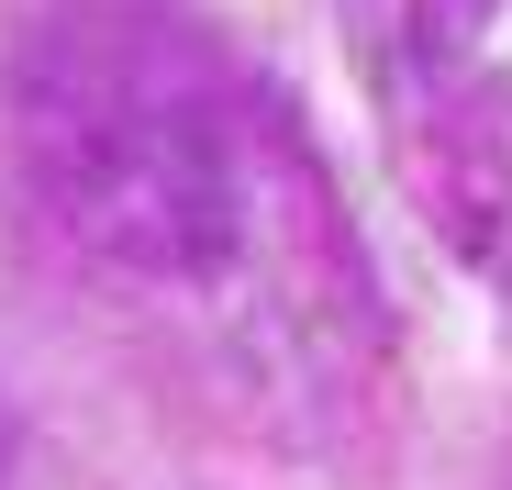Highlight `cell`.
Returning a JSON list of instances; mask_svg holds the SVG:
<instances>
[{
  "instance_id": "1",
  "label": "cell",
  "mask_w": 512,
  "mask_h": 490,
  "mask_svg": "<svg viewBox=\"0 0 512 490\" xmlns=\"http://www.w3.org/2000/svg\"><path fill=\"white\" fill-rule=\"evenodd\" d=\"M34 179L56 190L67 234H90L123 268L212 257L234 223V145L190 67H167L145 23L67 34L56 67H34Z\"/></svg>"
}]
</instances>
